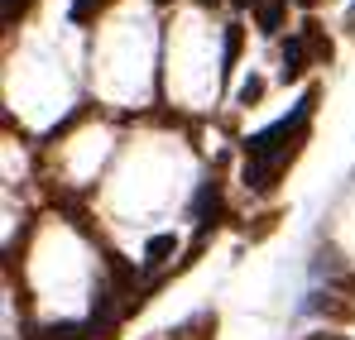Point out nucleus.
<instances>
[{
    "mask_svg": "<svg viewBox=\"0 0 355 340\" xmlns=\"http://www.w3.org/2000/svg\"><path fill=\"white\" fill-rule=\"evenodd\" d=\"M312 111H317V91H307V96L293 106V115H284L279 125H269L264 134H254V139L245 144V154H250L245 182H250V187L269 192V187L279 182V172L293 163L297 144H302V134H307V120H312Z\"/></svg>",
    "mask_w": 355,
    "mask_h": 340,
    "instance_id": "f257e3e1",
    "label": "nucleus"
},
{
    "mask_svg": "<svg viewBox=\"0 0 355 340\" xmlns=\"http://www.w3.org/2000/svg\"><path fill=\"white\" fill-rule=\"evenodd\" d=\"M211 331H216V312H197L192 321H182L173 331V340H207Z\"/></svg>",
    "mask_w": 355,
    "mask_h": 340,
    "instance_id": "f03ea898",
    "label": "nucleus"
},
{
    "mask_svg": "<svg viewBox=\"0 0 355 340\" xmlns=\"http://www.w3.org/2000/svg\"><path fill=\"white\" fill-rule=\"evenodd\" d=\"M302 67H307V39H288V48H284V82H297Z\"/></svg>",
    "mask_w": 355,
    "mask_h": 340,
    "instance_id": "7ed1b4c3",
    "label": "nucleus"
},
{
    "mask_svg": "<svg viewBox=\"0 0 355 340\" xmlns=\"http://www.w3.org/2000/svg\"><path fill=\"white\" fill-rule=\"evenodd\" d=\"M216 206H221V187H216V177L197 192V216H202V230L211 226V216H216Z\"/></svg>",
    "mask_w": 355,
    "mask_h": 340,
    "instance_id": "20e7f679",
    "label": "nucleus"
},
{
    "mask_svg": "<svg viewBox=\"0 0 355 340\" xmlns=\"http://www.w3.org/2000/svg\"><path fill=\"white\" fill-rule=\"evenodd\" d=\"M284 5H288V0H259V5H254V19H259V29H264V34H274V29H279Z\"/></svg>",
    "mask_w": 355,
    "mask_h": 340,
    "instance_id": "39448f33",
    "label": "nucleus"
},
{
    "mask_svg": "<svg viewBox=\"0 0 355 340\" xmlns=\"http://www.w3.org/2000/svg\"><path fill=\"white\" fill-rule=\"evenodd\" d=\"M173 249H178L173 235H154V240L144 244V264H149V269H159V264H164V259H168Z\"/></svg>",
    "mask_w": 355,
    "mask_h": 340,
    "instance_id": "423d86ee",
    "label": "nucleus"
},
{
    "mask_svg": "<svg viewBox=\"0 0 355 340\" xmlns=\"http://www.w3.org/2000/svg\"><path fill=\"white\" fill-rule=\"evenodd\" d=\"M240 39H245V34H240V24H231V29H226V48H221V72H231V67H236Z\"/></svg>",
    "mask_w": 355,
    "mask_h": 340,
    "instance_id": "0eeeda50",
    "label": "nucleus"
},
{
    "mask_svg": "<svg viewBox=\"0 0 355 340\" xmlns=\"http://www.w3.org/2000/svg\"><path fill=\"white\" fill-rule=\"evenodd\" d=\"M44 340H92V331H82V326H49Z\"/></svg>",
    "mask_w": 355,
    "mask_h": 340,
    "instance_id": "6e6552de",
    "label": "nucleus"
},
{
    "mask_svg": "<svg viewBox=\"0 0 355 340\" xmlns=\"http://www.w3.org/2000/svg\"><path fill=\"white\" fill-rule=\"evenodd\" d=\"M259 96H264V82H259V77L240 82V106H250V101H259Z\"/></svg>",
    "mask_w": 355,
    "mask_h": 340,
    "instance_id": "1a4fd4ad",
    "label": "nucleus"
},
{
    "mask_svg": "<svg viewBox=\"0 0 355 340\" xmlns=\"http://www.w3.org/2000/svg\"><path fill=\"white\" fill-rule=\"evenodd\" d=\"M101 5H106V0H72V19H92Z\"/></svg>",
    "mask_w": 355,
    "mask_h": 340,
    "instance_id": "9d476101",
    "label": "nucleus"
},
{
    "mask_svg": "<svg viewBox=\"0 0 355 340\" xmlns=\"http://www.w3.org/2000/svg\"><path fill=\"white\" fill-rule=\"evenodd\" d=\"M24 10H29V0H5V24H15Z\"/></svg>",
    "mask_w": 355,
    "mask_h": 340,
    "instance_id": "9b49d317",
    "label": "nucleus"
},
{
    "mask_svg": "<svg viewBox=\"0 0 355 340\" xmlns=\"http://www.w3.org/2000/svg\"><path fill=\"white\" fill-rule=\"evenodd\" d=\"M346 24H351V29H355V5H351V15H346Z\"/></svg>",
    "mask_w": 355,
    "mask_h": 340,
    "instance_id": "f8f14e48",
    "label": "nucleus"
},
{
    "mask_svg": "<svg viewBox=\"0 0 355 340\" xmlns=\"http://www.w3.org/2000/svg\"><path fill=\"white\" fill-rule=\"evenodd\" d=\"M236 5H259V0H236Z\"/></svg>",
    "mask_w": 355,
    "mask_h": 340,
    "instance_id": "ddd939ff",
    "label": "nucleus"
},
{
    "mask_svg": "<svg viewBox=\"0 0 355 340\" xmlns=\"http://www.w3.org/2000/svg\"><path fill=\"white\" fill-rule=\"evenodd\" d=\"M317 340H336V336H317Z\"/></svg>",
    "mask_w": 355,
    "mask_h": 340,
    "instance_id": "4468645a",
    "label": "nucleus"
},
{
    "mask_svg": "<svg viewBox=\"0 0 355 340\" xmlns=\"http://www.w3.org/2000/svg\"><path fill=\"white\" fill-rule=\"evenodd\" d=\"M297 5H312V0H297Z\"/></svg>",
    "mask_w": 355,
    "mask_h": 340,
    "instance_id": "2eb2a0df",
    "label": "nucleus"
},
{
    "mask_svg": "<svg viewBox=\"0 0 355 340\" xmlns=\"http://www.w3.org/2000/svg\"><path fill=\"white\" fill-rule=\"evenodd\" d=\"M159 5H168V0H159Z\"/></svg>",
    "mask_w": 355,
    "mask_h": 340,
    "instance_id": "dca6fc26",
    "label": "nucleus"
},
{
    "mask_svg": "<svg viewBox=\"0 0 355 340\" xmlns=\"http://www.w3.org/2000/svg\"><path fill=\"white\" fill-rule=\"evenodd\" d=\"M202 5H211V0H202Z\"/></svg>",
    "mask_w": 355,
    "mask_h": 340,
    "instance_id": "f3484780",
    "label": "nucleus"
}]
</instances>
